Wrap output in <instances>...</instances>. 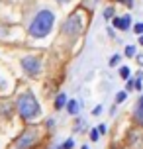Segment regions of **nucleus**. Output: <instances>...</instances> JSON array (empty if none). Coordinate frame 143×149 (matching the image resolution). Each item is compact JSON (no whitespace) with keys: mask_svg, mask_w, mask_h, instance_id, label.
Masks as SVG:
<instances>
[{"mask_svg":"<svg viewBox=\"0 0 143 149\" xmlns=\"http://www.w3.org/2000/svg\"><path fill=\"white\" fill-rule=\"evenodd\" d=\"M55 22V14L51 10H41L37 12V16L33 18V22L30 24V36L31 37H45L53 28Z\"/></svg>","mask_w":143,"mask_h":149,"instance_id":"1","label":"nucleus"},{"mask_svg":"<svg viewBox=\"0 0 143 149\" xmlns=\"http://www.w3.org/2000/svg\"><path fill=\"white\" fill-rule=\"evenodd\" d=\"M18 112H20V116H22L24 120H35L39 116V104L37 100H35V96L31 94V92H26V94H22V96L18 98Z\"/></svg>","mask_w":143,"mask_h":149,"instance_id":"2","label":"nucleus"},{"mask_svg":"<svg viewBox=\"0 0 143 149\" xmlns=\"http://www.w3.org/2000/svg\"><path fill=\"white\" fill-rule=\"evenodd\" d=\"M39 139V132L37 127H30V130H26L14 143V149H31Z\"/></svg>","mask_w":143,"mask_h":149,"instance_id":"3","label":"nucleus"},{"mask_svg":"<svg viewBox=\"0 0 143 149\" xmlns=\"http://www.w3.org/2000/svg\"><path fill=\"white\" fill-rule=\"evenodd\" d=\"M63 30H65V33H67V36H76V33H81V30H83L81 16H78V14H73L67 22H65V28H63Z\"/></svg>","mask_w":143,"mask_h":149,"instance_id":"4","label":"nucleus"},{"mask_svg":"<svg viewBox=\"0 0 143 149\" xmlns=\"http://www.w3.org/2000/svg\"><path fill=\"white\" fill-rule=\"evenodd\" d=\"M22 67L26 69L30 74H35V73H39L41 63H39L37 57H26V59H22Z\"/></svg>","mask_w":143,"mask_h":149,"instance_id":"5","label":"nucleus"},{"mask_svg":"<svg viewBox=\"0 0 143 149\" xmlns=\"http://www.w3.org/2000/svg\"><path fill=\"white\" fill-rule=\"evenodd\" d=\"M129 24H131V18L129 16H121V18H114V26L118 30H128Z\"/></svg>","mask_w":143,"mask_h":149,"instance_id":"6","label":"nucleus"},{"mask_svg":"<svg viewBox=\"0 0 143 149\" xmlns=\"http://www.w3.org/2000/svg\"><path fill=\"white\" fill-rule=\"evenodd\" d=\"M135 120H137V124H141L143 126V96L137 100V106H135Z\"/></svg>","mask_w":143,"mask_h":149,"instance_id":"7","label":"nucleus"},{"mask_svg":"<svg viewBox=\"0 0 143 149\" xmlns=\"http://www.w3.org/2000/svg\"><path fill=\"white\" fill-rule=\"evenodd\" d=\"M67 110H69V114H76V112H78V102H76V100H71L67 104Z\"/></svg>","mask_w":143,"mask_h":149,"instance_id":"8","label":"nucleus"},{"mask_svg":"<svg viewBox=\"0 0 143 149\" xmlns=\"http://www.w3.org/2000/svg\"><path fill=\"white\" fill-rule=\"evenodd\" d=\"M65 102H67V96H65V94H59V96H57V100H55V108H63V106H65Z\"/></svg>","mask_w":143,"mask_h":149,"instance_id":"9","label":"nucleus"},{"mask_svg":"<svg viewBox=\"0 0 143 149\" xmlns=\"http://www.w3.org/2000/svg\"><path fill=\"white\" fill-rule=\"evenodd\" d=\"M126 55H128V57H133V55H135V47H133V45H128V47H126Z\"/></svg>","mask_w":143,"mask_h":149,"instance_id":"10","label":"nucleus"},{"mask_svg":"<svg viewBox=\"0 0 143 149\" xmlns=\"http://www.w3.org/2000/svg\"><path fill=\"white\" fill-rule=\"evenodd\" d=\"M120 74H121V79H128V77H129V69L128 67H121L120 69Z\"/></svg>","mask_w":143,"mask_h":149,"instance_id":"11","label":"nucleus"},{"mask_svg":"<svg viewBox=\"0 0 143 149\" xmlns=\"http://www.w3.org/2000/svg\"><path fill=\"white\" fill-rule=\"evenodd\" d=\"M133 31H135V33H139V36H143V24H135Z\"/></svg>","mask_w":143,"mask_h":149,"instance_id":"12","label":"nucleus"},{"mask_svg":"<svg viewBox=\"0 0 143 149\" xmlns=\"http://www.w3.org/2000/svg\"><path fill=\"white\" fill-rule=\"evenodd\" d=\"M126 96H128L126 92H118V96H116V102H124V100H126Z\"/></svg>","mask_w":143,"mask_h":149,"instance_id":"13","label":"nucleus"},{"mask_svg":"<svg viewBox=\"0 0 143 149\" xmlns=\"http://www.w3.org/2000/svg\"><path fill=\"white\" fill-rule=\"evenodd\" d=\"M71 147H73V139H67V141L61 145V149H71Z\"/></svg>","mask_w":143,"mask_h":149,"instance_id":"14","label":"nucleus"},{"mask_svg":"<svg viewBox=\"0 0 143 149\" xmlns=\"http://www.w3.org/2000/svg\"><path fill=\"white\" fill-rule=\"evenodd\" d=\"M112 14H114V8H106L104 10V18H112Z\"/></svg>","mask_w":143,"mask_h":149,"instance_id":"15","label":"nucleus"},{"mask_svg":"<svg viewBox=\"0 0 143 149\" xmlns=\"http://www.w3.org/2000/svg\"><path fill=\"white\" fill-rule=\"evenodd\" d=\"M98 134H100L98 130H92V132H90V137H92V141H96V139H98Z\"/></svg>","mask_w":143,"mask_h":149,"instance_id":"16","label":"nucleus"},{"mask_svg":"<svg viewBox=\"0 0 143 149\" xmlns=\"http://www.w3.org/2000/svg\"><path fill=\"white\" fill-rule=\"evenodd\" d=\"M118 61H120V57H118V55H114L112 59H110V65H112V67H114V65H116V63H118Z\"/></svg>","mask_w":143,"mask_h":149,"instance_id":"17","label":"nucleus"},{"mask_svg":"<svg viewBox=\"0 0 143 149\" xmlns=\"http://www.w3.org/2000/svg\"><path fill=\"white\" fill-rule=\"evenodd\" d=\"M100 112H102V106H96V108H94V114H96V116H98Z\"/></svg>","mask_w":143,"mask_h":149,"instance_id":"18","label":"nucleus"},{"mask_svg":"<svg viewBox=\"0 0 143 149\" xmlns=\"http://www.w3.org/2000/svg\"><path fill=\"white\" fill-rule=\"evenodd\" d=\"M121 2H126L128 6H131V4H133V0H121Z\"/></svg>","mask_w":143,"mask_h":149,"instance_id":"19","label":"nucleus"},{"mask_svg":"<svg viewBox=\"0 0 143 149\" xmlns=\"http://www.w3.org/2000/svg\"><path fill=\"white\" fill-rule=\"evenodd\" d=\"M137 61H139V65H143V55H139V57H137Z\"/></svg>","mask_w":143,"mask_h":149,"instance_id":"20","label":"nucleus"},{"mask_svg":"<svg viewBox=\"0 0 143 149\" xmlns=\"http://www.w3.org/2000/svg\"><path fill=\"white\" fill-rule=\"evenodd\" d=\"M139 43H141V45H143V36H141V37H139Z\"/></svg>","mask_w":143,"mask_h":149,"instance_id":"21","label":"nucleus"},{"mask_svg":"<svg viewBox=\"0 0 143 149\" xmlns=\"http://www.w3.org/2000/svg\"><path fill=\"white\" fill-rule=\"evenodd\" d=\"M59 2H71V0H59Z\"/></svg>","mask_w":143,"mask_h":149,"instance_id":"22","label":"nucleus"}]
</instances>
